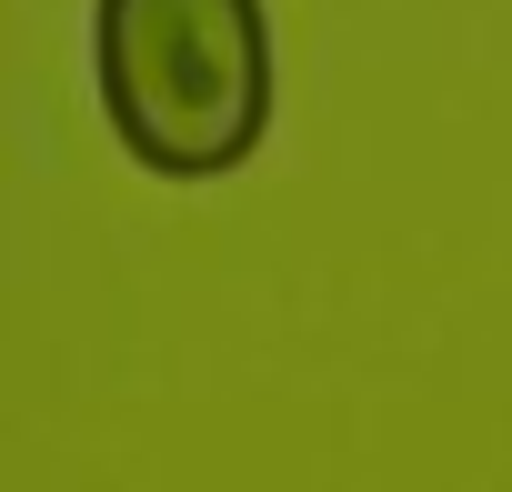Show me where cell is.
Listing matches in <instances>:
<instances>
[{"label": "cell", "mask_w": 512, "mask_h": 492, "mask_svg": "<svg viewBox=\"0 0 512 492\" xmlns=\"http://www.w3.org/2000/svg\"><path fill=\"white\" fill-rule=\"evenodd\" d=\"M91 91L141 171L221 181L272 131V11L262 0H91Z\"/></svg>", "instance_id": "6da1fadb"}]
</instances>
